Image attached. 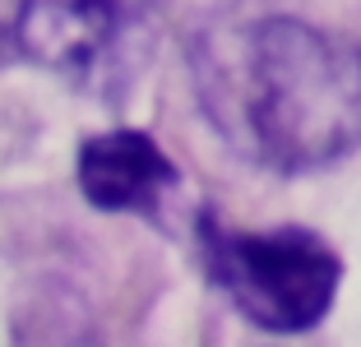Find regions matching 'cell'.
I'll use <instances>...</instances> for the list:
<instances>
[{"mask_svg":"<svg viewBox=\"0 0 361 347\" xmlns=\"http://www.w3.org/2000/svg\"><path fill=\"white\" fill-rule=\"evenodd\" d=\"M200 245L213 283L232 296L250 324L269 334H301L329 315L343 260L306 227L236 231L213 213L200 218Z\"/></svg>","mask_w":361,"mask_h":347,"instance_id":"2","label":"cell"},{"mask_svg":"<svg viewBox=\"0 0 361 347\" xmlns=\"http://www.w3.org/2000/svg\"><path fill=\"white\" fill-rule=\"evenodd\" d=\"M180 171L144 130H106L79 148V190L102 213H158Z\"/></svg>","mask_w":361,"mask_h":347,"instance_id":"4","label":"cell"},{"mask_svg":"<svg viewBox=\"0 0 361 347\" xmlns=\"http://www.w3.org/2000/svg\"><path fill=\"white\" fill-rule=\"evenodd\" d=\"M14 47L70 84L111 93L153 47V0H19Z\"/></svg>","mask_w":361,"mask_h":347,"instance_id":"3","label":"cell"},{"mask_svg":"<svg viewBox=\"0 0 361 347\" xmlns=\"http://www.w3.org/2000/svg\"><path fill=\"white\" fill-rule=\"evenodd\" d=\"M195 88L232 148L269 171H315L361 148V42L269 14L195 47Z\"/></svg>","mask_w":361,"mask_h":347,"instance_id":"1","label":"cell"}]
</instances>
